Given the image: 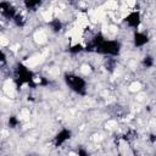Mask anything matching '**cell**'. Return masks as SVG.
I'll return each mask as SVG.
<instances>
[{
	"mask_svg": "<svg viewBox=\"0 0 156 156\" xmlns=\"http://www.w3.org/2000/svg\"><path fill=\"white\" fill-rule=\"evenodd\" d=\"M34 39H35V41H37V43L43 44V43H45L46 39H48L46 33L43 32V31H39V32H37V33L34 34Z\"/></svg>",
	"mask_w": 156,
	"mask_h": 156,
	"instance_id": "6da1fadb",
	"label": "cell"
},
{
	"mask_svg": "<svg viewBox=\"0 0 156 156\" xmlns=\"http://www.w3.org/2000/svg\"><path fill=\"white\" fill-rule=\"evenodd\" d=\"M4 90L10 98H12L13 95H15V89H13V87L10 84V82H6V84L4 86Z\"/></svg>",
	"mask_w": 156,
	"mask_h": 156,
	"instance_id": "7a4b0ae2",
	"label": "cell"
},
{
	"mask_svg": "<svg viewBox=\"0 0 156 156\" xmlns=\"http://www.w3.org/2000/svg\"><path fill=\"white\" fill-rule=\"evenodd\" d=\"M140 89H141V84L139 82H134L129 86V90L133 91V93H137V91H139Z\"/></svg>",
	"mask_w": 156,
	"mask_h": 156,
	"instance_id": "3957f363",
	"label": "cell"
},
{
	"mask_svg": "<svg viewBox=\"0 0 156 156\" xmlns=\"http://www.w3.org/2000/svg\"><path fill=\"white\" fill-rule=\"evenodd\" d=\"M105 6H106V9H107V10H117L118 4L115 3V1H109V3H106Z\"/></svg>",
	"mask_w": 156,
	"mask_h": 156,
	"instance_id": "277c9868",
	"label": "cell"
},
{
	"mask_svg": "<svg viewBox=\"0 0 156 156\" xmlns=\"http://www.w3.org/2000/svg\"><path fill=\"white\" fill-rule=\"evenodd\" d=\"M0 44H1L3 46H6L10 44V40L5 37V35H1V38H0Z\"/></svg>",
	"mask_w": 156,
	"mask_h": 156,
	"instance_id": "5b68a950",
	"label": "cell"
},
{
	"mask_svg": "<svg viewBox=\"0 0 156 156\" xmlns=\"http://www.w3.org/2000/svg\"><path fill=\"white\" fill-rule=\"evenodd\" d=\"M81 72H82L83 74H89V73H90V67H89L88 65H83V66L81 67Z\"/></svg>",
	"mask_w": 156,
	"mask_h": 156,
	"instance_id": "8992f818",
	"label": "cell"
},
{
	"mask_svg": "<svg viewBox=\"0 0 156 156\" xmlns=\"http://www.w3.org/2000/svg\"><path fill=\"white\" fill-rule=\"evenodd\" d=\"M27 117H29V111L27 109H23L21 111V118H27Z\"/></svg>",
	"mask_w": 156,
	"mask_h": 156,
	"instance_id": "52a82bcc",
	"label": "cell"
},
{
	"mask_svg": "<svg viewBox=\"0 0 156 156\" xmlns=\"http://www.w3.org/2000/svg\"><path fill=\"white\" fill-rule=\"evenodd\" d=\"M116 126V122L115 121H110V122H107V123H106V128H113V127H115Z\"/></svg>",
	"mask_w": 156,
	"mask_h": 156,
	"instance_id": "ba28073f",
	"label": "cell"
},
{
	"mask_svg": "<svg viewBox=\"0 0 156 156\" xmlns=\"http://www.w3.org/2000/svg\"><path fill=\"white\" fill-rule=\"evenodd\" d=\"M117 31H118V28L116 26H110V32L111 33H117Z\"/></svg>",
	"mask_w": 156,
	"mask_h": 156,
	"instance_id": "9c48e42d",
	"label": "cell"
}]
</instances>
